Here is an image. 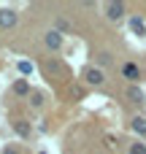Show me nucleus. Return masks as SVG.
<instances>
[{
    "instance_id": "obj_2",
    "label": "nucleus",
    "mask_w": 146,
    "mask_h": 154,
    "mask_svg": "<svg viewBox=\"0 0 146 154\" xmlns=\"http://www.w3.org/2000/svg\"><path fill=\"white\" fill-rule=\"evenodd\" d=\"M122 76H125L127 81H133V84H138V81L144 79V73H141V68H138L135 62H125V65H122Z\"/></svg>"
},
{
    "instance_id": "obj_6",
    "label": "nucleus",
    "mask_w": 146,
    "mask_h": 154,
    "mask_svg": "<svg viewBox=\"0 0 146 154\" xmlns=\"http://www.w3.org/2000/svg\"><path fill=\"white\" fill-rule=\"evenodd\" d=\"M127 100H130L133 106H144V103H146V95H144V89H141L138 84H133V87L127 89Z\"/></svg>"
},
{
    "instance_id": "obj_4",
    "label": "nucleus",
    "mask_w": 146,
    "mask_h": 154,
    "mask_svg": "<svg viewBox=\"0 0 146 154\" xmlns=\"http://www.w3.org/2000/svg\"><path fill=\"white\" fill-rule=\"evenodd\" d=\"M16 22H19L16 11H11V8H3V11H0V27H3V30H11Z\"/></svg>"
},
{
    "instance_id": "obj_16",
    "label": "nucleus",
    "mask_w": 146,
    "mask_h": 154,
    "mask_svg": "<svg viewBox=\"0 0 146 154\" xmlns=\"http://www.w3.org/2000/svg\"><path fill=\"white\" fill-rule=\"evenodd\" d=\"M106 146H108V149H116L119 143H116V138H114V135H106Z\"/></svg>"
},
{
    "instance_id": "obj_15",
    "label": "nucleus",
    "mask_w": 146,
    "mask_h": 154,
    "mask_svg": "<svg viewBox=\"0 0 146 154\" xmlns=\"http://www.w3.org/2000/svg\"><path fill=\"white\" fill-rule=\"evenodd\" d=\"M98 62H103V65H111V54H106V51H103V54H98Z\"/></svg>"
},
{
    "instance_id": "obj_18",
    "label": "nucleus",
    "mask_w": 146,
    "mask_h": 154,
    "mask_svg": "<svg viewBox=\"0 0 146 154\" xmlns=\"http://www.w3.org/2000/svg\"><path fill=\"white\" fill-rule=\"evenodd\" d=\"M3 154H19V149H14V146H5V149H3Z\"/></svg>"
},
{
    "instance_id": "obj_14",
    "label": "nucleus",
    "mask_w": 146,
    "mask_h": 154,
    "mask_svg": "<svg viewBox=\"0 0 146 154\" xmlns=\"http://www.w3.org/2000/svg\"><path fill=\"white\" fill-rule=\"evenodd\" d=\"M70 95H73L76 100H81V97H87V89H84V87H73V89H70Z\"/></svg>"
},
{
    "instance_id": "obj_8",
    "label": "nucleus",
    "mask_w": 146,
    "mask_h": 154,
    "mask_svg": "<svg viewBox=\"0 0 146 154\" xmlns=\"http://www.w3.org/2000/svg\"><path fill=\"white\" fill-rule=\"evenodd\" d=\"M130 30H133L138 38H144V35H146V24H144V19H141V16H133V19H130Z\"/></svg>"
},
{
    "instance_id": "obj_13",
    "label": "nucleus",
    "mask_w": 146,
    "mask_h": 154,
    "mask_svg": "<svg viewBox=\"0 0 146 154\" xmlns=\"http://www.w3.org/2000/svg\"><path fill=\"white\" fill-rule=\"evenodd\" d=\"M30 106H33V108H41V106H43V95H41V92H33V95H30Z\"/></svg>"
},
{
    "instance_id": "obj_5",
    "label": "nucleus",
    "mask_w": 146,
    "mask_h": 154,
    "mask_svg": "<svg viewBox=\"0 0 146 154\" xmlns=\"http://www.w3.org/2000/svg\"><path fill=\"white\" fill-rule=\"evenodd\" d=\"M106 16L111 19V22H116V19H122V14H125V3H106Z\"/></svg>"
},
{
    "instance_id": "obj_9",
    "label": "nucleus",
    "mask_w": 146,
    "mask_h": 154,
    "mask_svg": "<svg viewBox=\"0 0 146 154\" xmlns=\"http://www.w3.org/2000/svg\"><path fill=\"white\" fill-rule=\"evenodd\" d=\"M14 130H16L22 138H30V125H27L24 119H14Z\"/></svg>"
},
{
    "instance_id": "obj_11",
    "label": "nucleus",
    "mask_w": 146,
    "mask_h": 154,
    "mask_svg": "<svg viewBox=\"0 0 146 154\" xmlns=\"http://www.w3.org/2000/svg\"><path fill=\"white\" fill-rule=\"evenodd\" d=\"M130 154H146V143L144 141H133L130 143Z\"/></svg>"
},
{
    "instance_id": "obj_10",
    "label": "nucleus",
    "mask_w": 146,
    "mask_h": 154,
    "mask_svg": "<svg viewBox=\"0 0 146 154\" xmlns=\"http://www.w3.org/2000/svg\"><path fill=\"white\" fill-rule=\"evenodd\" d=\"M14 95H19V97H24V95H30V84H27L24 79H19V81L14 84Z\"/></svg>"
},
{
    "instance_id": "obj_1",
    "label": "nucleus",
    "mask_w": 146,
    "mask_h": 154,
    "mask_svg": "<svg viewBox=\"0 0 146 154\" xmlns=\"http://www.w3.org/2000/svg\"><path fill=\"white\" fill-rule=\"evenodd\" d=\"M84 81H87L89 87H100V84L106 81V73H103L100 68H95V65H92V68H87V70H84Z\"/></svg>"
},
{
    "instance_id": "obj_17",
    "label": "nucleus",
    "mask_w": 146,
    "mask_h": 154,
    "mask_svg": "<svg viewBox=\"0 0 146 154\" xmlns=\"http://www.w3.org/2000/svg\"><path fill=\"white\" fill-rule=\"evenodd\" d=\"M68 27H70V24H68L65 19H60V22H57V30H68Z\"/></svg>"
},
{
    "instance_id": "obj_12",
    "label": "nucleus",
    "mask_w": 146,
    "mask_h": 154,
    "mask_svg": "<svg viewBox=\"0 0 146 154\" xmlns=\"http://www.w3.org/2000/svg\"><path fill=\"white\" fill-rule=\"evenodd\" d=\"M16 68H19V73H22V76H30V73H33V65H30L27 60H19V65H16Z\"/></svg>"
},
{
    "instance_id": "obj_7",
    "label": "nucleus",
    "mask_w": 146,
    "mask_h": 154,
    "mask_svg": "<svg viewBox=\"0 0 146 154\" xmlns=\"http://www.w3.org/2000/svg\"><path fill=\"white\" fill-rule=\"evenodd\" d=\"M133 133L141 135V138H146V116H144V114L133 116Z\"/></svg>"
},
{
    "instance_id": "obj_3",
    "label": "nucleus",
    "mask_w": 146,
    "mask_h": 154,
    "mask_svg": "<svg viewBox=\"0 0 146 154\" xmlns=\"http://www.w3.org/2000/svg\"><path fill=\"white\" fill-rule=\"evenodd\" d=\"M43 43H46V49L57 51V49L62 46V32H60V30H49V32L43 35Z\"/></svg>"
}]
</instances>
